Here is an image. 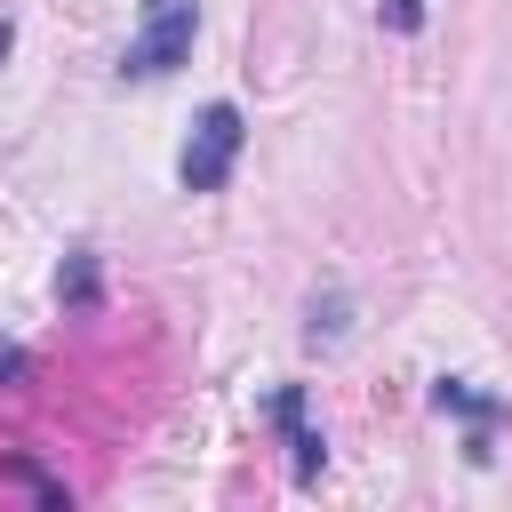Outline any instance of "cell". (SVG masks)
<instances>
[{"label":"cell","instance_id":"cell-7","mask_svg":"<svg viewBox=\"0 0 512 512\" xmlns=\"http://www.w3.org/2000/svg\"><path fill=\"white\" fill-rule=\"evenodd\" d=\"M8 48H16V24H8V16H0V56H8Z\"/></svg>","mask_w":512,"mask_h":512},{"label":"cell","instance_id":"cell-5","mask_svg":"<svg viewBox=\"0 0 512 512\" xmlns=\"http://www.w3.org/2000/svg\"><path fill=\"white\" fill-rule=\"evenodd\" d=\"M56 296H64V304H96V256H72V264L56 272Z\"/></svg>","mask_w":512,"mask_h":512},{"label":"cell","instance_id":"cell-1","mask_svg":"<svg viewBox=\"0 0 512 512\" xmlns=\"http://www.w3.org/2000/svg\"><path fill=\"white\" fill-rule=\"evenodd\" d=\"M240 144H248V120H240V104H208L200 120H192V136H184V152H176V176H184V192H224L232 184V160H240Z\"/></svg>","mask_w":512,"mask_h":512},{"label":"cell","instance_id":"cell-2","mask_svg":"<svg viewBox=\"0 0 512 512\" xmlns=\"http://www.w3.org/2000/svg\"><path fill=\"white\" fill-rule=\"evenodd\" d=\"M192 32H200L192 0H152L144 32H136L128 56H120V80H160V72H176V64L192 56Z\"/></svg>","mask_w":512,"mask_h":512},{"label":"cell","instance_id":"cell-3","mask_svg":"<svg viewBox=\"0 0 512 512\" xmlns=\"http://www.w3.org/2000/svg\"><path fill=\"white\" fill-rule=\"evenodd\" d=\"M432 408H448V416H472V440H464V456H472V464H488V424L504 416V400L472 392L464 376H440V384H432Z\"/></svg>","mask_w":512,"mask_h":512},{"label":"cell","instance_id":"cell-6","mask_svg":"<svg viewBox=\"0 0 512 512\" xmlns=\"http://www.w3.org/2000/svg\"><path fill=\"white\" fill-rule=\"evenodd\" d=\"M384 24H392V32H416V24H424V0H384Z\"/></svg>","mask_w":512,"mask_h":512},{"label":"cell","instance_id":"cell-4","mask_svg":"<svg viewBox=\"0 0 512 512\" xmlns=\"http://www.w3.org/2000/svg\"><path fill=\"white\" fill-rule=\"evenodd\" d=\"M272 416H280V432H288V448H296V480H320L328 440L304 424V392H296V384H280V392H272Z\"/></svg>","mask_w":512,"mask_h":512}]
</instances>
